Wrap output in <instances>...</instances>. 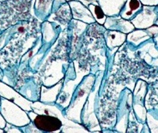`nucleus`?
<instances>
[{
	"instance_id": "1",
	"label": "nucleus",
	"mask_w": 158,
	"mask_h": 133,
	"mask_svg": "<svg viewBox=\"0 0 158 133\" xmlns=\"http://www.w3.org/2000/svg\"><path fill=\"white\" fill-rule=\"evenodd\" d=\"M0 113L6 123L16 127H23L31 123V119L25 110L13 102L3 97H1Z\"/></svg>"
},
{
	"instance_id": "2",
	"label": "nucleus",
	"mask_w": 158,
	"mask_h": 133,
	"mask_svg": "<svg viewBox=\"0 0 158 133\" xmlns=\"http://www.w3.org/2000/svg\"><path fill=\"white\" fill-rule=\"evenodd\" d=\"M32 110L37 114L39 115H49L58 117L63 123V128L62 132H89V130L85 127L74 123L71 119L63 116L60 109L50 104H45L42 102H34L32 103Z\"/></svg>"
},
{
	"instance_id": "3",
	"label": "nucleus",
	"mask_w": 158,
	"mask_h": 133,
	"mask_svg": "<svg viewBox=\"0 0 158 133\" xmlns=\"http://www.w3.org/2000/svg\"><path fill=\"white\" fill-rule=\"evenodd\" d=\"M94 82V77L93 76H89L85 80H83L81 86L78 89L77 95H76V97L73 98V102H71V105L69 107V110H67V118L72 121L81 123V110H82L83 106L89 95V93L93 87Z\"/></svg>"
},
{
	"instance_id": "4",
	"label": "nucleus",
	"mask_w": 158,
	"mask_h": 133,
	"mask_svg": "<svg viewBox=\"0 0 158 133\" xmlns=\"http://www.w3.org/2000/svg\"><path fill=\"white\" fill-rule=\"evenodd\" d=\"M31 122L40 132H60L63 123L58 117L49 115H39L33 111L27 112Z\"/></svg>"
},
{
	"instance_id": "5",
	"label": "nucleus",
	"mask_w": 158,
	"mask_h": 133,
	"mask_svg": "<svg viewBox=\"0 0 158 133\" xmlns=\"http://www.w3.org/2000/svg\"><path fill=\"white\" fill-rule=\"evenodd\" d=\"M157 7L155 6L143 5L142 10L131 20L135 29H145L150 28L157 18Z\"/></svg>"
},
{
	"instance_id": "6",
	"label": "nucleus",
	"mask_w": 158,
	"mask_h": 133,
	"mask_svg": "<svg viewBox=\"0 0 158 133\" xmlns=\"http://www.w3.org/2000/svg\"><path fill=\"white\" fill-rule=\"evenodd\" d=\"M0 96L1 97L13 102L26 112L32 111L31 105L33 102L25 98L8 84L2 82V80H0Z\"/></svg>"
},
{
	"instance_id": "7",
	"label": "nucleus",
	"mask_w": 158,
	"mask_h": 133,
	"mask_svg": "<svg viewBox=\"0 0 158 133\" xmlns=\"http://www.w3.org/2000/svg\"><path fill=\"white\" fill-rule=\"evenodd\" d=\"M52 8L55 10L52 14L48 19V21L55 22L58 25H60L63 29H64L73 18L71 10L69 3H66L65 2L61 5L57 6H52Z\"/></svg>"
},
{
	"instance_id": "8",
	"label": "nucleus",
	"mask_w": 158,
	"mask_h": 133,
	"mask_svg": "<svg viewBox=\"0 0 158 133\" xmlns=\"http://www.w3.org/2000/svg\"><path fill=\"white\" fill-rule=\"evenodd\" d=\"M69 4L71 10L72 17L74 19L86 24H94L96 22L95 19L94 18L89 8L82 2L73 0L69 2Z\"/></svg>"
},
{
	"instance_id": "9",
	"label": "nucleus",
	"mask_w": 158,
	"mask_h": 133,
	"mask_svg": "<svg viewBox=\"0 0 158 133\" xmlns=\"http://www.w3.org/2000/svg\"><path fill=\"white\" fill-rule=\"evenodd\" d=\"M104 25L107 29L115 30L124 34H129L135 29L131 21L122 18L119 15L107 17Z\"/></svg>"
},
{
	"instance_id": "10",
	"label": "nucleus",
	"mask_w": 158,
	"mask_h": 133,
	"mask_svg": "<svg viewBox=\"0 0 158 133\" xmlns=\"http://www.w3.org/2000/svg\"><path fill=\"white\" fill-rule=\"evenodd\" d=\"M107 17L117 16L127 0H96Z\"/></svg>"
},
{
	"instance_id": "11",
	"label": "nucleus",
	"mask_w": 158,
	"mask_h": 133,
	"mask_svg": "<svg viewBox=\"0 0 158 133\" xmlns=\"http://www.w3.org/2000/svg\"><path fill=\"white\" fill-rule=\"evenodd\" d=\"M142 4L139 0H127L121 10L119 16L122 18L131 21L142 10Z\"/></svg>"
},
{
	"instance_id": "12",
	"label": "nucleus",
	"mask_w": 158,
	"mask_h": 133,
	"mask_svg": "<svg viewBox=\"0 0 158 133\" xmlns=\"http://www.w3.org/2000/svg\"><path fill=\"white\" fill-rule=\"evenodd\" d=\"M63 82H60L55 86H52L51 88H48V87L42 86L40 102L45 104H51L56 102L57 96L60 93L62 88Z\"/></svg>"
},
{
	"instance_id": "13",
	"label": "nucleus",
	"mask_w": 158,
	"mask_h": 133,
	"mask_svg": "<svg viewBox=\"0 0 158 133\" xmlns=\"http://www.w3.org/2000/svg\"><path fill=\"white\" fill-rule=\"evenodd\" d=\"M106 43L109 47L112 48L123 44L126 40V34L115 30H107L105 33Z\"/></svg>"
},
{
	"instance_id": "14",
	"label": "nucleus",
	"mask_w": 158,
	"mask_h": 133,
	"mask_svg": "<svg viewBox=\"0 0 158 133\" xmlns=\"http://www.w3.org/2000/svg\"><path fill=\"white\" fill-rule=\"evenodd\" d=\"M87 7L89 8L90 12H91L96 22H97L99 25H104L105 22H106L107 16L105 14V13L104 12L102 9L101 8V6L98 4H90Z\"/></svg>"
},
{
	"instance_id": "15",
	"label": "nucleus",
	"mask_w": 158,
	"mask_h": 133,
	"mask_svg": "<svg viewBox=\"0 0 158 133\" xmlns=\"http://www.w3.org/2000/svg\"><path fill=\"white\" fill-rule=\"evenodd\" d=\"M147 38H149L148 34L144 29L134 30L130 33H129L127 36V40L134 43L135 45H138Z\"/></svg>"
},
{
	"instance_id": "16",
	"label": "nucleus",
	"mask_w": 158,
	"mask_h": 133,
	"mask_svg": "<svg viewBox=\"0 0 158 133\" xmlns=\"http://www.w3.org/2000/svg\"><path fill=\"white\" fill-rule=\"evenodd\" d=\"M44 41L46 42H50L55 37V32L52 28V25L49 22H45L44 24Z\"/></svg>"
},
{
	"instance_id": "17",
	"label": "nucleus",
	"mask_w": 158,
	"mask_h": 133,
	"mask_svg": "<svg viewBox=\"0 0 158 133\" xmlns=\"http://www.w3.org/2000/svg\"><path fill=\"white\" fill-rule=\"evenodd\" d=\"M4 132H11V133L23 132V131H22V130L20 129V128L18 127H16V126H15L13 125H11V124L8 123H6L5 127L4 128Z\"/></svg>"
},
{
	"instance_id": "18",
	"label": "nucleus",
	"mask_w": 158,
	"mask_h": 133,
	"mask_svg": "<svg viewBox=\"0 0 158 133\" xmlns=\"http://www.w3.org/2000/svg\"><path fill=\"white\" fill-rule=\"evenodd\" d=\"M142 5L156 6L158 4V0H139Z\"/></svg>"
},
{
	"instance_id": "19",
	"label": "nucleus",
	"mask_w": 158,
	"mask_h": 133,
	"mask_svg": "<svg viewBox=\"0 0 158 133\" xmlns=\"http://www.w3.org/2000/svg\"><path fill=\"white\" fill-rule=\"evenodd\" d=\"M6 122L4 118L2 116L1 113H0V128H2V129H4V127H5L6 126Z\"/></svg>"
},
{
	"instance_id": "20",
	"label": "nucleus",
	"mask_w": 158,
	"mask_h": 133,
	"mask_svg": "<svg viewBox=\"0 0 158 133\" xmlns=\"http://www.w3.org/2000/svg\"><path fill=\"white\" fill-rule=\"evenodd\" d=\"M85 1H88V2H90L92 4H98V2L96 0H85Z\"/></svg>"
},
{
	"instance_id": "21",
	"label": "nucleus",
	"mask_w": 158,
	"mask_h": 133,
	"mask_svg": "<svg viewBox=\"0 0 158 133\" xmlns=\"http://www.w3.org/2000/svg\"><path fill=\"white\" fill-rule=\"evenodd\" d=\"M2 78H3V73H2V69H0V80H2Z\"/></svg>"
},
{
	"instance_id": "22",
	"label": "nucleus",
	"mask_w": 158,
	"mask_h": 133,
	"mask_svg": "<svg viewBox=\"0 0 158 133\" xmlns=\"http://www.w3.org/2000/svg\"><path fill=\"white\" fill-rule=\"evenodd\" d=\"M3 132H4V129H2V128H0V133H3Z\"/></svg>"
},
{
	"instance_id": "23",
	"label": "nucleus",
	"mask_w": 158,
	"mask_h": 133,
	"mask_svg": "<svg viewBox=\"0 0 158 133\" xmlns=\"http://www.w3.org/2000/svg\"><path fill=\"white\" fill-rule=\"evenodd\" d=\"M0 104H1V96H0Z\"/></svg>"
}]
</instances>
